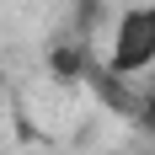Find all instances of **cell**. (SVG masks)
I'll return each mask as SVG.
<instances>
[{
    "label": "cell",
    "instance_id": "1",
    "mask_svg": "<svg viewBox=\"0 0 155 155\" xmlns=\"http://www.w3.org/2000/svg\"><path fill=\"white\" fill-rule=\"evenodd\" d=\"M155 59V5H139L118 21V38H112V75H139L144 64Z\"/></svg>",
    "mask_w": 155,
    "mask_h": 155
},
{
    "label": "cell",
    "instance_id": "2",
    "mask_svg": "<svg viewBox=\"0 0 155 155\" xmlns=\"http://www.w3.org/2000/svg\"><path fill=\"white\" fill-rule=\"evenodd\" d=\"M139 118H144V128H155V91L139 102Z\"/></svg>",
    "mask_w": 155,
    "mask_h": 155
}]
</instances>
